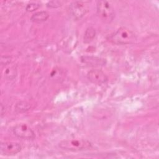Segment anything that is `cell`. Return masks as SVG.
Segmentation results:
<instances>
[{"mask_svg": "<svg viewBox=\"0 0 159 159\" xmlns=\"http://www.w3.org/2000/svg\"><path fill=\"white\" fill-rule=\"evenodd\" d=\"M110 40L116 44L128 45L134 43L137 40V37L132 30L122 27L117 29L111 36Z\"/></svg>", "mask_w": 159, "mask_h": 159, "instance_id": "1", "label": "cell"}, {"mask_svg": "<svg viewBox=\"0 0 159 159\" xmlns=\"http://www.w3.org/2000/svg\"><path fill=\"white\" fill-rule=\"evenodd\" d=\"M59 147L65 150L77 152L88 150L91 148V143L84 139L65 140L59 143Z\"/></svg>", "mask_w": 159, "mask_h": 159, "instance_id": "2", "label": "cell"}, {"mask_svg": "<svg viewBox=\"0 0 159 159\" xmlns=\"http://www.w3.org/2000/svg\"><path fill=\"white\" fill-rule=\"evenodd\" d=\"M97 13L99 18L105 23L111 22L115 17V12L112 6L106 1L97 2Z\"/></svg>", "mask_w": 159, "mask_h": 159, "instance_id": "3", "label": "cell"}, {"mask_svg": "<svg viewBox=\"0 0 159 159\" xmlns=\"http://www.w3.org/2000/svg\"><path fill=\"white\" fill-rule=\"evenodd\" d=\"M88 11V5L86 2L75 1L70 5V12L75 20L82 18Z\"/></svg>", "mask_w": 159, "mask_h": 159, "instance_id": "4", "label": "cell"}, {"mask_svg": "<svg viewBox=\"0 0 159 159\" xmlns=\"http://www.w3.org/2000/svg\"><path fill=\"white\" fill-rule=\"evenodd\" d=\"M13 133L17 137L22 139L30 140L35 137L33 130L25 124H19L13 128Z\"/></svg>", "mask_w": 159, "mask_h": 159, "instance_id": "5", "label": "cell"}, {"mask_svg": "<svg viewBox=\"0 0 159 159\" xmlns=\"http://www.w3.org/2000/svg\"><path fill=\"white\" fill-rule=\"evenodd\" d=\"M87 78L92 83L97 85H101L107 81V77L101 70L94 69L90 70L87 74Z\"/></svg>", "mask_w": 159, "mask_h": 159, "instance_id": "6", "label": "cell"}, {"mask_svg": "<svg viewBox=\"0 0 159 159\" xmlns=\"http://www.w3.org/2000/svg\"><path fill=\"white\" fill-rule=\"evenodd\" d=\"M22 148L17 142H4L1 144V152L6 155H14L20 152Z\"/></svg>", "mask_w": 159, "mask_h": 159, "instance_id": "7", "label": "cell"}, {"mask_svg": "<svg viewBox=\"0 0 159 159\" xmlns=\"http://www.w3.org/2000/svg\"><path fill=\"white\" fill-rule=\"evenodd\" d=\"M49 17V14L47 11H41L34 13L31 17V20L34 22H42L46 21Z\"/></svg>", "mask_w": 159, "mask_h": 159, "instance_id": "8", "label": "cell"}, {"mask_svg": "<svg viewBox=\"0 0 159 159\" xmlns=\"http://www.w3.org/2000/svg\"><path fill=\"white\" fill-rule=\"evenodd\" d=\"M84 63L93 65H103L105 64L103 59L94 57H83L81 58Z\"/></svg>", "mask_w": 159, "mask_h": 159, "instance_id": "9", "label": "cell"}, {"mask_svg": "<svg viewBox=\"0 0 159 159\" xmlns=\"http://www.w3.org/2000/svg\"><path fill=\"white\" fill-rule=\"evenodd\" d=\"M95 36H96L95 29L92 27H89L86 29L84 32V37H83V42L85 43H90L94 39Z\"/></svg>", "mask_w": 159, "mask_h": 159, "instance_id": "10", "label": "cell"}, {"mask_svg": "<svg viewBox=\"0 0 159 159\" xmlns=\"http://www.w3.org/2000/svg\"><path fill=\"white\" fill-rule=\"evenodd\" d=\"M17 75V70L14 66H11L6 69L5 71L4 76L7 79L12 80L14 79Z\"/></svg>", "mask_w": 159, "mask_h": 159, "instance_id": "11", "label": "cell"}, {"mask_svg": "<svg viewBox=\"0 0 159 159\" xmlns=\"http://www.w3.org/2000/svg\"><path fill=\"white\" fill-rule=\"evenodd\" d=\"M30 108L29 104L25 101H20L16 105V110L19 112H23L28 111Z\"/></svg>", "mask_w": 159, "mask_h": 159, "instance_id": "12", "label": "cell"}, {"mask_svg": "<svg viewBox=\"0 0 159 159\" xmlns=\"http://www.w3.org/2000/svg\"><path fill=\"white\" fill-rule=\"evenodd\" d=\"M40 7V5L36 2H30L26 6L25 9L27 12H33L38 9Z\"/></svg>", "mask_w": 159, "mask_h": 159, "instance_id": "13", "label": "cell"}, {"mask_svg": "<svg viewBox=\"0 0 159 159\" xmlns=\"http://www.w3.org/2000/svg\"><path fill=\"white\" fill-rule=\"evenodd\" d=\"M61 6V2L58 1H52L48 2L47 6L50 8H57Z\"/></svg>", "mask_w": 159, "mask_h": 159, "instance_id": "14", "label": "cell"}]
</instances>
